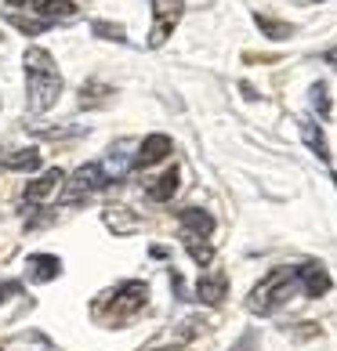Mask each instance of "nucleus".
<instances>
[{"label":"nucleus","instance_id":"f257e3e1","mask_svg":"<svg viewBox=\"0 0 337 351\" xmlns=\"http://www.w3.org/2000/svg\"><path fill=\"white\" fill-rule=\"evenodd\" d=\"M25 95H30V112H47L62 95V73L55 58L44 47H25Z\"/></svg>","mask_w":337,"mask_h":351},{"label":"nucleus","instance_id":"f03ea898","mask_svg":"<svg viewBox=\"0 0 337 351\" xmlns=\"http://www.w3.org/2000/svg\"><path fill=\"white\" fill-rule=\"evenodd\" d=\"M294 293H301V279H297V268H272L268 276L251 290L247 308L254 311V315H272V311H279Z\"/></svg>","mask_w":337,"mask_h":351},{"label":"nucleus","instance_id":"7ed1b4c3","mask_svg":"<svg viewBox=\"0 0 337 351\" xmlns=\"http://www.w3.org/2000/svg\"><path fill=\"white\" fill-rule=\"evenodd\" d=\"M146 304H149V286L138 282V279H131V282H124L116 293H109L106 301H98L95 311H98L102 319H109V322H124V319L138 315Z\"/></svg>","mask_w":337,"mask_h":351},{"label":"nucleus","instance_id":"20e7f679","mask_svg":"<svg viewBox=\"0 0 337 351\" xmlns=\"http://www.w3.org/2000/svg\"><path fill=\"white\" fill-rule=\"evenodd\" d=\"M185 15L181 0H152V29H149V47H163L167 36L174 33V25Z\"/></svg>","mask_w":337,"mask_h":351},{"label":"nucleus","instance_id":"39448f33","mask_svg":"<svg viewBox=\"0 0 337 351\" xmlns=\"http://www.w3.org/2000/svg\"><path fill=\"white\" fill-rule=\"evenodd\" d=\"M109 181H113V174L106 171V163H87V167H80V171L73 174V181H69V189H66V196H62V203L84 199V196H91V192L106 189Z\"/></svg>","mask_w":337,"mask_h":351},{"label":"nucleus","instance_id":"423d86ee","mask_svg":"<svg viewBox=\"0 0 337 351\" xmlns=\"http://www.w3.org/2000/svg\"><path fill=\"white\" fill-rule=\"evenodd\" d=\"M196 297L203 304H211V308H218L229 297V276L222 268H211V271H203L200 276V282H196Z\"/></svg>","mask_w":337,"mask_h":351},{"label":"nucleus","instance_id":"0eeeda50","mask_svg":"<svg viewBox=\"0 0 337 351\" xmlns=\"http://www.w3.org/2000/svg\"><path fill=\"white\" fill-rule=\"evenodd\" d=\"M297 279H301V293L305 297H323L330 290V276H327V268H323L319 261L297 265Z\"/></svg>","mask_w":337,"mask_h":351},{"label":"nucleus","instance_id":"6e6552de","mask_svg":"<svg viewBox=\"0 0 337 351\" xmlns=\"http://www.w3.org/2000/svg\"><path fill=\"white\" fill-rule=\"evenodd\" d=\"M171 149H174V141L167 138V134H149V138L138 145V152H135V167L160 163V160H167V156H171Z\"/></svg>","mask_w":337,"mask_h":351},{"label":"nucleus","instance_id":"1a4fd4ad","mask_svg":"<svg viewBox=\"0 0 337 351\" xmlns=\"http://www.w3.org/2000/svg\"><path fill=\"white\" fill-rule=\"evenodd\" d=\"M178 221H181V236L207 239L214 232V217L207 210H200V206H185V210H178Z\"/></svg>","mask_w":337,"mask_h":351},{"label":"nucleus","instance_id":"9d476101","mask_svg":"<svg viewBox=\"0 0 337 351\" xmlns=\"http://www.w3.org/2000/svg\"><path fill=\"white\" fill-rule=\"evenodd\" d=\"M62 181H66V174H62L58 167H55V171H44L36 181H30V185H25V199H30V203H40V199H47V196H55V192L62 189Z\"/></svg>","mask_w":337,"mask_h":351},{"label":"nucleus","instance_id":"9b49d317","mask_svg":"<svg viewBox=\"0 0 337 351\" xmlns=\"http://www.w3.org/2000/svg\"><path fill=\"white\" fill-rule=\"evenodd\" d=\"M178 185H181V171H178V167H171V171H163L146 192H149V199H152V203H167V199H174Z\"/></svg>","mask_w":337,"mask_h":351},{"label":"nucleus","instance_id":"f8f14e48","mask_svg":"<svg viewBox=\"0 0 337 351\" xmlns=\"http://www.w3.org/2000/svg\"><path fill=\"white\" fill-rule=\"evenodd\" d=\"M297 131H301V138H305V145L312 149L319 160H330V145H327V138H323V131H319V123L316 120H297Z\"/></svg>","mask_w":337,"mask_h":351},{"label":"nucleus","instance_id":"ddd939ff","mask_svg":"<svg viewBox=\"0 0 337 351\" xmlns=\"http://www.w3.org/2000/svg\"><path fill=\"white\" fill-rule=\"evenodd\" d=\"M33 11L44 22H58V19H69L76 11V4H73V0H33Z\"/></svg>","mask_w":337,"mask_h":351},{"label":"nucleus","instance_id":"4468645a","mask_svg":"<svg viewBox=\"0 0 337 351\" xmlns=\"http://www.w3.org/2000/svg\"><path fill=\"white\" fill-rule=\"evenodd\" d=\"M58 271H62V261H58V257H51V254H33V257H30V276H33L36 282L55 279Z\"/></svg>","mask_w":337,"mask_h":351},{"label":"nucleus","instance_id":"2eb2a0df","mask_svg":"<svg viewBox=\"0 0 337 351\" xmlns=\"http://www.w3.org/2000/svg\"><path fill=\"white\" fill-rule=\"evenodd\" d=\"M4 167L8 171H36V167H40V152L36 149H8Z\"/></svg>","mask_w":337,"mask_h":351},{"label":"nucleus","instance_id":"dca6fc26","mask_svg":"<svg viewBox=\"0 0 337 351\" xmlns=\"http://www.w3.org/2000/svg\"><path fill=\"white\" fill-rule=\"evenodd\" d=\"M254 22H257V29H262L265 36H272V40H290V36H294V25L290 22H276V19L262 15V11L254 15Z\"/></svg>","mask_w":337,"mask_h":351},{"label":"nucleus","instance_id":"f3484780","mask_svg":"<svg viewBox=\"0 0 337 351\" xmlns=\"http://www.w3.org/2000/svg\"><path fill=\"white\" fill-rule=\"evenodd\" d=\"M181 239H185V250H189V257L196 265H211L214 261V246L207 239H196V236H181Z\"/></svg>","mask_w":337,"mask_h":351},{"label":"nucleus","instance_id":"a211bd4d","mask_svg":"<svg viewBox=\"0 0 337 351\" xmlns=\"http://www.w3.org/2000/svg\"><path fill=\"white\" fill-rule=\"evenodd\" d=\"M124 210H127V206H109V210H106V225L116 228V232H135L138 221L135 217H124Z\"/></svg>","mask_w":337,"mask_h":351},{"label":"nucleus","instance_id":"6ab92c4d","mask_svg":"<svg viewBox=\"0 0 337 351\" xmlns=\"http://www.w3.org/2000/svg\"><path fill=\"white\" fill-rule=\"evenodd\" d=\"M106 95H113L109 87H102V84H84V98H80V106L87 109V106H102V101H106Z\"/></svg>","mask_w":337,"mask_h":351},{"label":"nucleus","instance_id":"aec40b11","mask_svg":"<svg viewBox=\"0 0 337 351\" xmlns=\"http://www.w3.org/2000/svg\"><path fill=\"white\" fill-rule=\"evenodd\" d=\"M95 33H102V36H106V40H120V44L127 40L120 25H109V22H95Z\"/></svg>","mask_w":337,"mask_h":351},{"label":"nucleus","instance_id":"412c9836","mask_svg":"<svg viewBox=\"0 0 337 351\" xmlns=\"http://www.w3.org/2000/svg\"><path fill=\"white\" fill-rule=\"evenodd\" d=\"M312 95H316V109H319V112H330V98H327L330 90L323 87V84H316V87H312Z\"/></svg>","mask_w":337,"mask_h":351},{"label":"nucleus","instance_id":"4be33fe9","mask_svg":"<svg viewBox=\"0 0 337 351\" xmlns=\"http://www.w3.org/2000/svg\"><path fill=\"white\" fill-rule=\"evenodd\" d=\"M4 293H19V282H0V301H4Z\"/></svg>","mask_w":337,"mask_h":351},{"label":"nucleus","instance_id":"5701e85b","mask_svg":"<svg viewBox=\"0 0 337 351\" xmlns=\"http://www.w3.org/2000/svg\"><path fill=\"white\" fill-rule=\"evenodd\" d=\"M327 66H334V69H337V47H330V51H327Z\"/></svg>","mask_w":337,"mask_h":351},{"label":"nucleus","instance_id":"b1692460","mask_svg":"<svg viewBox=\"0 0 337 351\" xmlns=\"http://www.w3.org/2000/svg\"><path fill=\"white\" fill-rule=\"evenodd\" d=\"M8 4H11V8H22V4H30V0H8Z\"/></svg>","mask_w":337,"mask_h":351},{"label":"nucleus","instance_id":"393cba45","mask_svg":"<svg viewBox=\"0 0 337 351\" xmlns=\"http://www.w3.org/2000/svg\"><path fill=\"white\" fill-rule=\"evenodd\" d=\"M156 351H189V348H174V344H171V348H156Z\"/></svg>","mask_w":337,"mask_h":351},{"label":"nucleus","instance_id":"a878e982","mask_svg":"<svg viewBox=\"0 0 337 351\" xmlns=\"http://www.w3.org/2000/svg\"><path fill=\"white\" fill-rule=\"evenodd\" d=\"M232 351H247V341H243V344H236V348H232Z\"/></svg>","mask_w":337,"mask_h":351}]
</instances>
